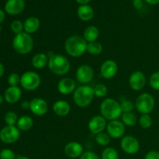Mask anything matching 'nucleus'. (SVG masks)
Wrapping results in <instances>:
<instances>
[{"instance_id": "obj_1", "label": "nucleus", "mask_w": 159, "mask_h": 159, "mask_svg": "<svg viewBox=\"0 0 159 159\" xmlns=\"http://www.w3.org/2000/svg\"><path fill=\"white\" fill-rule=\"evenodd\" d=\"M87 42L79 35L70 36L65 42V50L67 54L73 57H79L86 52Z\"/></svg>"}, {"instance_id": "obj_2", "label": "nucleus", "mask_w": 159, "mask_h": 159, "mask_svg": "<svg viewBox=\"0 0 159 159\" xmlns=\"http://www.w3.org/2000/svg\"><path fill=\"white\" fill-rule=\"evenodd\" d=\"M48 57L49 61L48 66L53 74L59 76L68 74L71 68V64L65 56L60 54H53Z\"/></svg>"}, {"instance_id": "obj_3", "label": "nucleus", "mask_w": 159, "mask_h": 159, "mask_svg": "<svg viewBox=\"0 0 159 159\" xmlns=\"http://www.w3.org/2000/svg\"><path fill=\"white\" fill-rule=\"evenodd\" d=\"M101 115L107 120H115L120 117L123 112L121 110L120 103L116 99L107 98L102 102L100 105Z\"/></svg>"}, {"instance_id": "obj_4", "label": "nucleus", "mask_w": 159, "mask_h": 159, "mask_svg": "<svg viewBox=\"0 0 159 159\" xmlns=\"http://www.w3.org/2000/svg\"><path fill=\"white\" fill-rule=\"evenodd\" d=\"M94 96V90L93 87L82 85L76 88L73 93V100L77 107L85 108L93 102Z\"/></svg>"}, {"instance_id": "obj_5", "label": "nucleus", "mask_w": 159, "mask_h": 159, "mask_svg": "<svg viewBox=\"0 0 159 159\" xmlns=\"http://www.w3.org/2000/svg\"><path fill=\"white\" fill-rule=\"evenodd\" d=\"M34 47V39L30 34L26 32L16 34L12 40L14 51L20 54H27L33 51Z\"/></svg>"}, {"instance_id": "obj_6", "label": "nucleus", "mask_w": 159, "mask_h": 159, "mask_svg": "<svg viewBox=\"0 0 159 159\" xmlns=\"http://www.w3.org/2000/svg\"><path fill=\"white\" fill-rule=\"evenodd\" d=\"M155 101L149 93H141L138 96L135 102L137 110L141 114H149L155 108Z\"/></svg>"}, {"instance_id": "obj_7", "label": "nucleus", "mask_w": 159, "mask_h": 159, "mask_svg": "<svg viewBox=\"0 0 159 159\" xmlns=\"http://www.w3.org/2000/svg\"><path fill=\"white\" fill-rule=\"evenodd\" d=\"M41 83L40 76L34 71H28L23 73L20 78V85L27 91H34L39 88Z\"/></svg>"}, {"instance_id": "obj_8", "label": "nucleus", "mask_w": 159, "mask_h": 159, "mask_svg": "<svg viewBox=\"0 0 159 159\" xmlns=\"http://www.w3.org/2000/svg\"><path fill=\"white\" fill-rule=\"evenodd\" d=\"M20 136V130L16 126L6 125L0 130V140L5 144L16 142Z\"/></svg>"}, {"instance_id": "obj_9", "label": "nucleus", "mask_w": 159, "mask_h": 159, "mask_svg": "<svg viewBox=\"0 0 159 159\" xmlns=\"http://www.w3.org/2000/svg\"><path fill=\"white\" fill-rule=\"evenodd\" d=\"M120 148L126 154L134 155L140 150V142L135 137L127 135L124 137L120 141Z\"/></svg>"}, {"instance_id": "obj_10", "label": "nucleus", "mask_w": 159, "mask_h": 159, "mask_svg": "<svg viewBox=\"0 0 159 159\" xmlns=\"http://www.w3.org/2000/svg\"><path fill=\"white\" fill-rule=\"evenodd\" d=\"M75 76L79 83L86 85L91 82L94 78V70L90 65H82L76 70Z\"/></svg>"}, {"instance_id": "obj_11", "label": "nucleus", "mask_w": 159, "mask_h": 159, "mask_svg": "<svg viewBox=\"0 0 159 159\" xmlns=\"http://www.w3.org/2000/svg\"><path fill=\"white\" fill-rule=\"evenodd\" d=\"M107 133L113 139H119L124 136L125 133V125L119 120L110 121L107 126Z\"/></svg>"}, {"instance_id": "obj_12", "label": "nucleus", "mask_w": 159, "mask_h": 159, "mask_svg": "<svg viewBox=\"0 0 159 159\" xmlns=\"http://www.w3.org/2000/svg\"><path fill=\"white\" fill-rule=\"evenodd\" d=\"M147 82V79L144 72L141 71H135L130 75L129 78V85L131 89L140 91L144 88Z\"/></svg>"}, {"instance_id": "obj_13", "label": "nucleus", "mask_w": 159, "mask_h": 159, "mask_svg": "<svg viewBox=\"0 0 159 159\" xmlns=\"http://www.w3.org/2000/svg\"><path fill=\"white\" fill-rule=\"evenodd\" d=\"M107 120L102 115H96L93 116L88 124V128L93 134L96 135L104 131L107 129Z\"/></svg>"}, {"instance_id": "obj_14", "label": "nucleus", "mask_w": 159, "mask_h": 159, "mask_svg": "<svg viewBox=\"0 0 159 159\" xmlns=\"http://www.w3.org/2000/svg\"><path fill=\"white\" fill-rule=\"evenodd\" d=\"M30 110L33 114L36 116H43L46 114L48 110V105L46 100L40 97H35L30 101Z\"/></svg>"}, {"instance_id": "obj_15", "label": "nucleus", "mask_w": 159, "mask_h": 159, "mask_svg": "<svg viewBox=\"0 0 159 159\" xmlns=\"http://www.w3.org/2000/svg\"><path fill=\"white\" fill-rule=\"evenodd\" d=\"M118 71V65L113 60H107L100 67V74L106 79H113Z\"/></svg>"}, {"instance_id": "obj_16", "label": "nucleus", "mask_w": 159, "mask_h": 159, "mask_svg": "<svg viewBox=\"0 0 159 159\" xmlns=\"http://www.w3.org/2000/svg\"><path fill=\"white\" fill-rule=\"evenodd\" d=\"M76 89V83L71 78H63L57 83V91L64 96L70 95Z\"/></svg>"}, {"instance_id": "obj_17", "label": "nucleus", "mask_w": 159, "mask_h": 159, "mask_svg": "<svg viewBox=\"0 0 159 159\" xmlns=\"http://www.w3.org/2000/svg\"><path fill=\"white\" fill-rule=\"evenodd\" d=\"M65 154L70 158H80L84 153L83 146L77 141H71L65 146Z\"/></svg>"}, {"instance_id": "obj_18", "label": "nucleus", "mask_w": 159, "mask_h": 159, "mask_svg": "<svg viewBox=\"0 0 159 159\" xmlns=\"http://www.w3.org/2000/svg\"><path fill=\"white\" fill-rule=\"evenodd\" d=\"M25 8L24 0H8L5 6V9L10 15L21 13Z\"/></svg>"}, {"instance_id": "obj_19", "label": "nucleus", "mask_w": 159, "mask_h": 159, "mask_svg": "<svg viewBox=\"0 0 159 159\" xmlns=\"http://www.w3.org/2000/svg\"><path fill=\"white\" fill-rule=\"evenodd\" d=\"M22 96V91L18 86H9L5 91L4 99L7 102L10 104L18 102Z\"/></svg>"}, {"instance_id": "obj_20", "label": "nucleus", "mask_w": 159, "mask_h": 159, "mask_svg": "<svg viewBox=\"0 0 159 159\" xmlns=\"http://www.w3.org/2000/svg\"><path fill=\"white\" fill-rule=\"evenodd\" d=\"M52 110L57 116H65L69 114L71 111V106L65 100H57L53 104Z\"/></svg>"}, {"instance_id": "obj_21", "label": "nucleus", "mask_w": 159, "mask_h": 159, "mask_svg": "<svg viewBox=\"0 0 159 159\" xmlns=\"http://www.w3.org/2000/svg\"><path fill=\"white\" fill-rule=\"evenodd\" d=\"M40 26V22L38 18L35 16L28 17L25 20L23 23V27H24V32L27 33L29 34H34L39 30Z\"/></svg>"}, {"instance_id": "obj_22", "label": "nucleus", "mask_w": 159, "mask_h": 159, "mask_svg": "<svg viewBox=\"0 0 159 159\" xmlns=\"http://www.w3.org/2000/svg\"><path fill=\"white\" fill-rule=\"evenodd\" d=\"M49 57L44 53H37L32 57L31 63L34 68L37 69H42L48 65Z\"/></svg>"}, {"instance_id": "obj_23", "label": "nucleus", "mask_w": 159, "mask_h": 159, "mask_svg": "<svg viewBox=\"0 0 159 159\" xmlns=\"http://www.w3.org/2000/svg\"><path fill=\"white\" fill-rule=\"evenodd\" d=\"M77 15L82 21H89L94 16V10L89 5H81L78 8Z\"/></svg>"}, {"instance_id": "obj_24", "label": "nucleus", "mask_w": 159, "mask_h": 159, "mask_svg": "<svg viewBox=\"0 0 159 159\" xmlns=\"http://www.w3.org/2000/svg\"><path fill=\"white\" fill-rule=\"evenodd\" d=\"M99 30L96 26H89L85 29L83 33V38L87 43L97 41L99 38Z\"/></svg>"}, {"instance_id": "obj_25", "label": "nucleus", "mask_w": 159, "mask_h": 159, "mask_svg": "<svg viewBox=\"0 0 159 159\" xmlns=\"http://www.w3.org/2000/svg\"><path fill=\"white\" fill-rule=\"evenodd\" d=\"M33 126H34V120L30 116L27 115H24L19 118L16 124V127L21 131H28L32 128Z\"/></svg>"}, {"instance_id": "obj_26", "label": "nucleus", "mask_w": 159, "mask_h": 159, "mask_svg": "<svg viewBox=\"0 0 159 159\" xmlns=\"http://www.w3.org/2000/svg\"><path fill=\"white\" fill-rule=\"evenodd\" d=\"M121 121L123 124L127 127H134L137 124V116L133 112H128V113H123L121 115Z\"/></svg>"}, {"instance_id": "obj_27", "label": "nucleus", "mask_w": 159, "mask_h": 159, "mask_svg": "<svg viewBox=\"0 0 159 159\" xmlns=\"http://www.w3.org/2000/svg\"><path fill=\"white\" fill-rule=\"evenodd\" d=\"M102 49H103L102 45L98 41L87 43L86 51L91 55H99L102 53Z\"/></svg>"}, {"instance_id": "obj_28", "label": "nucleus", "mask_w": 159, "mask_h": 159, "mask_svg": "<svg viewBox=\"0 0 159 159\" xmlns=\"http://www.w3.org/2000/svg\"><path fill=\"white\" fill-rule=\"evenodd\" d=\"M101 159H119V154L113 148H107L101 154Z\"/></svg>"}, {"instance_id": "obj_29", "label": "nucleus", "mask_w": 159, "mask_h": 159, "mask_svg": "<svg viewBox=\"0 0 159 159\" xmlns=\"http://www.w3.org/2000/svg\"><path fill=\"white\" fill-rule=\"evenodd\" d=\"M110 138H111L109 136L108 134L102 132V133H99L96 135V137H95V141L100 146L106 147V146H107L110 144Z\"/></svg>"}, {"instance_id": "obj_30", "label": "nucleus", "mask_w": 159, "mask_h": 159, "mask_svg": "<svg viewBox=\"0 0 159 159\" xmlns=\"http://www.w3.org/2000/svg\"><path fill=\"white\" fill-rule=\"evenodd\" d=\"M93 90H94L95 96L99 98L105 97L108 93V89H107V85L102 83H99L95 85Z\"/></svg>"}, {"instance_id": "obj_31", "label": "nucleus", "mask_w": 159, "mask_h": 159, "mask_svg": "<svg viewBox=\"0 0 159 159\" xmlns=\"http://www.w3.org/2000/svg\"><path fill=\"white\" fill-rule=\"evenodd\" d=\"M19 118L16 113L13 111H9L4 116V120L7 125L15 126L17 124Z\"/></svg>"}, {"instance_id": "obj_32", "label": "nucleus", "mask_w": 159, "mask_h": 159, "mask_svg": "<svg viewBox=\"0 0 159 159\" xmlns=\"http://www.w3.org/2000/svg\"><path fill=\"white\" fill-rule=\"evenodd\" d=\"M138 121L140 127L143 129H148L152 125V119L149 114H141Z\"/></svg>"}, {"instance_id": "obj_33", "label": "nucleus", "mask_w": 159, "mask_h": 159, "mask_svg": "<svg viewBox=\"0 0 159 159\" xmlns=\"http://www.w3.org/2000/svg\"><path fill=\"white\" fill-rule=\"evenodd\" d=\"M149 84L153 89L159 91V71L152 73L149 78Z\"/></svg>"}, {"instance_id": "obj_34", "label": "nucleus", "mask_w": 159, "mask_h": 159, "mask_svg": "<svg viewBox=\"0 0 159 159\" xmlns=\"http://www.w3.org/2000/svg\"><path fill=\"white\" fill-rule=\"evenodd\" d=\"M11 30H12V31L16 35L19 34H21L24 30L23 23L20 20H14L11 23Z\"/></svg>"}, {"instance_id": "obj_35", "label": "nucleus", "mask_w": 159, "mask_h": 159, "mask_svg": "<svg viewBox=\"0 0 159 159\" xmlns=\"http://www.w3.org/2000/svg\"><path fill=\"white\" fill-rule=\"evenodd\" d=\"M121 110L123 113H128V112H132L134 109V104L130 100H124L120 103Z\"/></svg>"}, {"instance_id": "obj_36", "label": "nucleus", "mask_w": 159, "mask_h": 159, "mask_svg": "<svg viewBox=\"0 0 159 159\" xmlns=\"http://www.w3.org/2000/svg\"><path fill=\"white\" fill-rule=\"evenodd\" d=\"M20 76L16 73H12L8 77V83L10 86H18L20 84Z\"/></svg>"}, {"instance_id": "obj_37", "label": "nucleus", "mask_w": 159, "mask_h": 159, "mask_svg": "<svg viewBox=\"0 0 159 159\" xmlns=\"http://www.w3.org/2000/svg\"><path fill=\"white\" fill-rule=\"evenodd\" d=\"M16 154L10 149H3L0 152V159H16Z\"/></svg>"}, {"instance_id": "obj_38", "label": "nucleus", "mask_w": 159, "mask_h": 159, "mask_svg": "<svg viewBox=\"0 0 159 159\" xmlns=\"http://www.w3.org/2000/svg\"><path fill=\"white\" fill-rule=\"evenodd\" d=\"M80 159H99V158L96 153L91 152V151H88L82 154V156L80 157Z\"/></svg>"}, {"instance_id": "obj_39", "label": "nucleus", "mask_w": 159, "mask_h": 159, "mask_svg": "<svg viewBox=\"0 0 159 159\" xmlns=\"http://www.w3.org/2000/svg\"><path fill=\"white\" fill-rule=\"evenodd\" d=\"M144 159H159V152L156 151H151L146 154Z\"/></svg>"}, {"instance_id": "obj_40", "label": "nucleus", "mask_w": 159, "mask_h": 159, "mask_svg": "<svg viewBox=\"0 0 159 159\" xmlns=\"http://www.w3.org/2000/svg\"><path fill=\"white\" fill-rule=\"evenodd\" d=\"M143 6V3L141 0H134V6L135 9H140Z\"/></svg>"}, {"instance_id": "obj_41", "label": "nucleus", "mask_w": 159, "mask_h": 159, "mask_svg": "<svg viewBox=\"0 0 159 159\" xmlns=\"http://www.w3.org/2000/svg\"><path fill=\"white\" fill-rule=\"evenodd\" d=\"M30 102L28 101H23L21 103V108L23 110H28L30 109Z\"/></svg>"}, {"instance_id": "obj_42", "label": "nucleus", "mask_w": 159, "mask_h": 159, "mask_svg": "<svg viewBox=\"0 0 159 159\" xmlns=\"http://www.w3.org/2000/svg\"><path fill=\"white\" fill-rule=\"evenodd\" d=\"M145 2L150 5H157L159 3V0H145Z\"/></svg>"}, {"instance_id": "obj_43", "label": "nucleus", "mask_w": 159, "mask_h": 159, "mask_svg": "<svg viewBox=\"0 0 159 159\" xmlns=\"http://www.w3.org/2000/svg\"><path fill=\"white\" fill-rule=\"evenodd\" d=\"M91 0H76L78 3H79L80 5H86L87 3H89Z\"/></svg>"}, {"instance_id": "obj_44", "label": "nucleus", "mask_w": 159, "mask_h": 159, "mask_svg": "<svg viewBox=\"0 0 159 159\" xmlns=\"http://www.w3.org/2000/svg\"><path fill=\"white\" fill-rule=\"evenodd\" d=\"M5 19V13L2 9H0V23H2L3 22Z\"/></svg>"}, {"instance_id": "obj_45", "label": "nucleus", "mask_w": 159, "mask_h": 159, "mask_svg": "<svg viewBox=\"0 0 159 159\" xmlns=\"http://www.w3.org/2000/svg\"><path fill=\"white\" fill-rule=\"evenodd\" d=\"M4 71H5L4 66H3L2 64L0 62V78L3 75V74H4Z\"/></svg>"}, {"instance_id": "obj_46", "label": "nucleus", "mask_w": 159, "mask_h": 159, "mask_svg": "<svg viewBox=\"0 0 159 159\" xmlns=\"http://www.w3.org/2000/svg\"><path fill=\"white\" fill-rule=\"evenodd\" d=\"M16 159H30V158L26 156H23V155H20V156L16 157Z\"/></svg>"}, {"instance_id": "obj_47", "label": "nucleus", "mask_w": 159, "mask_h": 159, "mask_svg": "<svg viewBox=\"0 0 159 159\" xmlns=\"http://www.w3.org/2000/svg\"><path fill=\"white\" fill-rule=\"evenodd\" d=\"M3 99H4V98H3L2 96L1 95H0V105H2V102H3Z\"/></svg>"}, {"instance_id": "obj_48", "label": "nucleus", "mask_w": 159, "mask_h": 159, "mask_svg": "<svg viewBox=\"0 0 159 159\" xmlns=\"http://www.w3.org/2000/svg\"><path fill=\"white\" fill-rule=\"evenodd\" d=\"M1 30H2V27H1V26H0V32H1Z\"/></svg>"}]
</instances>
